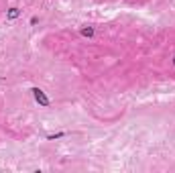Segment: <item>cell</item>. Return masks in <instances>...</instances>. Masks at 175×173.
<instances>
[{
    "mask_svg": "<svg viewBox=\"0 0 175 173\" xmlns=\"http://www.w3.org/2000/svg\"><path fill=\"white\" fill-rule=\"evenodd\" d=\"M31 92H33V96H35V100H37V102H39L41 106H45V108L49 106V98H47V96L43 94V90H39V88H33Z\"/></svg>",
    "mask_w": 175,
    "mask_h": 173,
    "instance_id": "obj_1",
    "label": "cell"
},
{
    "mask_svg": "<svg viewBox=\"0 0 175 173\" xmlns=\"http://www.w3.org/2000/svg\"><path fill=\"white\" fill-rule=\"evenodd\" d=\"M81 35H83V37H92V35H94V29H92V27H88V29H81Z\"/></svg>",
    "mask_w": 175,
    "mask_h": 173,
    "instance_id": "obj_2",
    "label": "cell"
},
{
    "mask_svg": "<svg viewBox=\"0 0 175 173\" xmlns=\"http://www.w3.org/2000/svg\"><path fill=\"white\" fill-rule=\"evenodd\" d=\"M67 132H57V134H49L47 136V141H55V139H61V136H65Z\"/></svg>",
    "mask_w": 175,
    "mask_h": 173,
    "instance_id": "obj_3",
    "label": "cell"
},
{
    "mask_svg": "<svg viewBox=\"0 0 175 173\" xmlns=\"http://www.w3.org/2000/svg\"><path fill=\"white\" fill-rule=\"evenodd\" d=\"M21 12H19V8H10V12H8V19H17Z\"/></svg>",
    "mask_w": 175,
    "mask_h": 173,
    "instance_id": "obj_4",
    "label": "cell"
},
{
    "mask_svg": "<svg viewBox=\"0 0 175 173\" xmlns=\"http://www.w3.org/2000/svg\"><path fill=\"white\" fill-rule=\"evenodd\" d=\"M173 63H175V57H173Z\"/></svg>",
    "mask_w": 175,
    "mask_h": 173,
    "instance_id": "obj_5",
    "label": "cell"
}]
</instances>
